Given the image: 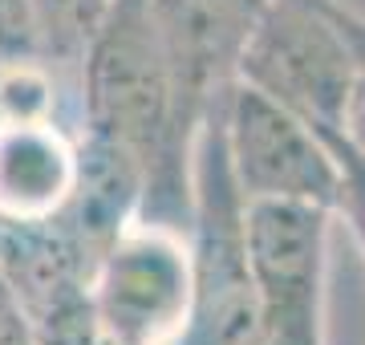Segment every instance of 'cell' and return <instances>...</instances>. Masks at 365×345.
Segmentation results:
<instances>
[{"label":"cell","mask_w":365,"mask_h":345,"mask_svg":"<svg viewBox=\"0 0 365 345\" xmlns=\"http://www.w3.org/2000/svg\"><path fill=\"white\" fill-rule=\"evenodd\" d=\"M220 102L207 110L195 138V167H191L195 309L182 345H268L244 244V200L235 191L220 134Z\"/></svg>","instance_id":"3957f363"},{"label":"cell","mask_w":365,"mask_h":345,"mask_svg":"<svg viewBox=\"0 0 365 345\" xmlns=\"http://www.w3.org/2000/svg\"><path fill=\"white\" fill-rule=\"evenodd\" d=\"M235 78L313 130H345L361 81V13L345 0H260Z\"/></svg>","instance_id":"6da1fadb"},{"label":"cell","mask_w":365,"mask_h":345,"mask_svg":"<svg viewBox=\"0 0 365 345\" xmlns=\"http://www.w3.org/2000/svg\"><path fill=\"white\" fill-rule=\"evenodd\" d=\"M86 305L106 345H182L195 309L191 227L126 220L93 256Z\"/></svg>","instance_id":"7a4b0ae2"},{"label":"cell","mask_w":365,"mask_h":345,"mask_svg":"<svg viewBox=\"0 0 365 345\" xmlns=\"http://www.w3.org/2000/svg\"><path fill=\"white\" fill-rule=\"evenodd\" d=\"M81 183V143L53 114L0 118V224H53Z\"/></svg>","instance_id":"8992f818"},{"label":"cell","mask_w":365,"mask_h":345,"mask_svg":"<svg viewBox=\"0 0 365 345\" xmlns=\"http://www.w3.org/2000/svg\"><path fill=\"white\" fill-rule=\"evenodd\" d=\"M220 134L244 203L288 200L333 212L337 163L329 143L300 114L235 78L220 102Z\"/></svg>","instance_id":"5b68a950"},{"label":"cell","mask_w":365,"mask_h":345,"mask_svg":"<svg viewBox=\"0 0 365 345\" xmlns=\"http://www.w3.org/2000/svg\"><path fill=\"white\" fill-rule=\"evenodd\" d=\"M333 150L337 163V200H333V215L345 220L353 232L357 248L365 252V150L353 143L345 130H317Z\"/></svg>","instance_id":"52a82bcc"},{"label":"cell","mask_w":365,"mask_h":345,"mask_svg":"<svg viewBox=\"0 0 365 345\" xmlns=\"http://www.w3.org/2000/svg\"><path fill=\"white\" fill-rule=\"evenodd\" d=\"M333 212L317 203H244V244L268 345H325Z\"/></svg>","instance_id":"277c9868"}]
</instances>
